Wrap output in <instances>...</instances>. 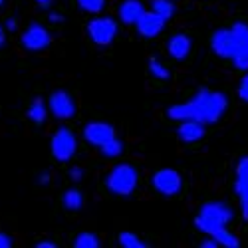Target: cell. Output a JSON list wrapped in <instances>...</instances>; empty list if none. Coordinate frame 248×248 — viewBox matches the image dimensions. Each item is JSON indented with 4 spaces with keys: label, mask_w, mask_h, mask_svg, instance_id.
Masks as SVG:
<instances>
[{
    "label": "cell",
    "mask_w": 248,
    "mask_h": 248,
    "mask_svg": "<svg viewBox=\"0 0 248 248\" xmlns=\"http://www.w3.org/2000/svg\"><path fill=\"white\" fill-rule=\"evenodd\" d=\"M226 109V97L220 92L201 90L189 103H179L167 109V115L177 121L197 119L202 123H215L222 117Z\"/></svg>",
    "instance_id": "cell-1"
},
{
    "label": "cell",
    "mask_w": 248,
    "mask_h": 248,
    "mask_svg": "<svg viewBox=\"0 0 248 248\" xmlns=\"http://www.w3.org/2000/svg\"><path fill=\"white\" fill-rule=\"evenodd\" d=\"M137 187V171L131 165H117L108 177V189L115 195H131Z\"/></svg>",
    "instance_id": "cell-2"
},
{
    "label": "cell",
    "mask_w": 248,
    "mask_h": 248,
    "mask_svg": "<svg viewBox=\"0 0 248 248\" xmlns=\"http://www.w3.org/2000/svg\"><path fill=\"white\" fill-rule=\"evenodd\" d=\"M50 149H52V155L54 159L66 163L74 157L76 149H78V143H76V137L70 129L62 127L58 129L54 135H52V141H50Z\"/></svg>",
    "instance_id": "cell-3"
},
{
    "label": "cell",
    "mask_w": 248,
    "mask_h": 248,
    "mask_svg": "<svg viewBox=\"0 0 248 248\" xmlns=\"http://www.w3.org/2000/svg\"><path fill=\"white\" fill-rule=\"evenodd\" d=\"M88 34H90V38L93 40L95 44L106 46L115 38L117 24H115V20H111V18H95L88 24Z\"/></svg>",
    "instance_id": "cell-4"
},
{
    "label": "cell",
    "mask_w": 248,
    "mask_h": 248,
    "mask_svg": "<svg viewBox=\"0 0 248 248\" xmlns=\"http://www.w3.org/2000/svg\"><path fill=\"white\" fill-rule=\"evenodd\" d=\"M195 224H197V229L199 231H202V232H206V234H211L218 244H222V246H229V248H238L240 246V242H238V238L234 236V234H231L229 231H226V226L224 224H217V222H206V220H202V218H195Z\"/></svg>",
    "instance_id": "cell-5"
},
{
    "label": "cell",
    "mask_w": 248,
    "mask_h": 248,
    "mask_svg": "<svg viewBox=\"0 0 248 248\" xmlns=\"http://www.w3.org/2000/svg\"><path fill=\"white\" fill-rule=\"evenodd\" d=\"M231 30H232L234 44H236V52H234L232 60L238 70H248V26L238 22Z\"/></svg>",
    "instance_id": "cell-6"
},
{
    "label": "cell",
    "mask_w": 248,
    "mask_h": 248,
    "mask_svg": "<svg viewBox=\"0 0 248 248\" xmlns=\"http://www.w3.org/2000/svg\"><path fill=\"white\" fill-rule=\"evenodd\" d=\"M153 187L161 195H177L181 191V175L175 169H161L153 175Z\"/></svg>",
    "instance_id": "cell-7"
},
{
    "label": "cell",
    "mask_w": 248,
    "mask_h": 248,
    "mask_svg": "<svg viewBox=\"0 0 248 248\" xmlns=\"http://www.w3.org/2000/svg\"><path fill=\"white\" fill-rule=\"evenodd\" d=\"M52 38L50 32L42 26V24H30L26 28V32L22 34V44L26 50L30 52H38V50H44L46 46H50Z\"/></svg>",
    "instance_id": "cell-8"
},
{
    "label": "cell",
    "mask_w": 248,
    "mask_h": 248,
    "mask_svg": "<svg viewBox=\"0 0 248 248\" xmlns=\"http://www.w3.org/2000/svg\"><path fill=\"white\" fill-rule=\"evenodd\" d=\"M50 111L58 119H70V117H74L76 106H74V99L70 97V93L64 92V90L54 92L50 95Z\"/></svg>",
    "instance_id": "cell-9"
},
{
    "label": "cell",
    "mask_w": 248,
    "mask_h": 248,
    "mask_svg": "<svg viewBox=\"0 0 248 248\" xmlns=\"http://www.w3.org/2000/svg\"><path fill=\"white\" fill-rule=\"evenodd\" d=\"M84 137L92 143V145L95 147H101L103 143H108L109 139L115 137V131L113 127L109 125V123H103V121H92L86 125L84 129Z\"/></svg>",
    "instance_id": "cell-10"
},
{
    "label": "cell",
    "mask_w": 248,
    "mask_h": 248,
    "mask_svg": "<svg viewBox=\"0 0 248 248\" xmlns=\"http://www.w3.org/2000/svg\"><path fill=\"white\" fill-rule=\"evenodd\" d=\"M211 48L220 58H232L234 52H236L232 30H217L211 38Z\"/></svg>",
    "instance_id": "cell-11"
},
{
    "label": "cell",
    "mask_w": 248,
    "mask_h": 248,
    "mask_svg": "<svg viewBox=\"0 0 248 248\" xmlns=\"http://www.w3.org/2000/svg\"><path fill=\"white\" fill-rule=\"evenodd\" d=\"M135 24H137V30L145 38H155V36H159V32L165 26V18L161 14H157L155 10H149V12L143 10V14L139 16Z\"/></svg>",
    "instance_id": "cell-12"
},
{
    "label": "cell",
    "mask_w": 248,
    "mask_h": 248,
    "mask_svg": "<svg viewBox=\"0 0 248 248\" xmlns=\"http://www.w3.org/2000/svg\"><path fill=\"white\" fill-rule=\"evenodd\" d=\"M199 218H202L206 222H217V224L226 226V222L232 218V211L222 202H206V204H202Z\"/></svg>",
    "instance_id": "cell-13"
},
{
    "label": "cell",
    "mask_w": 248,
    "mask_h": 248,
    "mask_svg": "<svg viewBox=\"0 0 248 248\" xmlns=\"http://www.w3.org/2000/svg\"><path fill=\"white\" fill-rule=\"evenodd\" d=\"M236 193L240 197L242 215L248 218V157H242L236 169Z\"/></svg>",
    "instance_id": "cell-14"
},
{
    "label": "cell",
    "mask_w": 248,
    "mask_h": 248,
    "mask_svg": "<svg viewBox=\"0 0 248 248\" xmlns=\"http://www.w3.org/2000/svg\"><path fill=\"white\" fill-rule=\"evenodd\" d=\"M179 137L185 143H195L204 137V123L197 119H185L179 125Z\"/></svg>",
    "instance_id": "cell-15"
},
{
    "label": "cell",
    "mask_w": 248,
    "mask_h": 248,
    "mask_svg": "<svg viewBox=\"0 0 248 248\" xmlns=\"http://www.w3.org/2000/svg\"><path fill=\"white\" fill-rule=\"evenodd\" d=\"M167 50H169V54L175 60H183V58H187L189 52H191V40L185 36V34H177V36H173L169 40Z\"/></svg>",
    "instance_id": "cell-16"
},
{
    "label": "cell",
    "mask_w": 248,
    "mask_h": 248,
    "mask_svg": "<svg viewBox=\"0 0 248 248\" xmlns=\"http://www.w3.org/2000/svg\"><path fill=\"white\" fill-rule=\"evenodd\" d=\"M141 14H143V6L137 0H125L119 8V18L123 24H135Z\"/></svg>",
    "instance_id": "cell-17"
},
{
    "label": "cell",
    "mask_w": 248,
    "mask_h": 248,
    "mask_svg": "<svg viewBox=\"0 0 248 248\" xmlns=\"http://www.w3.org/2000/svg\"><path fill=\"white\" fill-rule=\"evenodd\" d=\"M26 115H28V119L34 121V123H44L46 117H48V109H46V106H44V101L40 99V97H36V99L30 103Z\"/></svg>",
    "instance_id": "cell-18"
},
{
    "label": "cell",
    "mask_w": 248,
    "mask_h": 248,
    "mask_svg": "<svg viewBox=\"0 0 248 248\" xmlns=\"http://www.w3.org/2000/svg\"><path fill=\"white\" fill-rule=\"evenodd\" d=\"M81 204H84V197L78 189H70L64 193V206L68 211H79Z\"/></svg>",
    "instance_id": "cell-19"
},
{
    "label": "cell",
    "mask_w": 248,
    "mask_h": 248,
    "mask_svg": "<svg viewBox=\"0 0 248 248\" xmlns=\"http://www.w3.org/2000/svg\"><path fill=\"white\" fill-rule=\"evenodd\" d=\"M74 246L76 248H97L99 246V240L92 232H79L76 236V240H74Z\"/></svg>",
    "instance_id": "cell-20"
},
{
    "label": "cell",
    "mask_w": 248,
    "mask_h": 248,
    "mask_svg": "<svg viewBox=\"0 0 248 248\" xmlns=\"http://www.w3.org/2000/svg\"><path fill=\"white\" fill-rule=\"evenodd\" d=\"M99 149H101V153L106 155V157H117V155L123 151V143L113 137V139H109L108 143H103Z\"/></svg>",
    "instance_id": "cell-21"
},
{
    "label": "cell",
    "mask_w": 248,
    "mask_h": 248,
    "mask_svg": "<svg viewBox=\"0 0 248 248\" xmlns=\"http://www.w3.org/2000/svg\"><path fill=\"white\" fill-rule=\"evenodd\" d=\"M153 10L157 14H161L165 20H169L173 16V12H175V6H173L171 0H155V2H153Z\"/></svg>",
    "instance_id": "cell-22"
},
{
    "label": "cell",
    "mask_w": 248,
    "mask_h": 248,
    "mask_svg": "<svg viewBox=\"0 0 248 248\" xmlns=\"http://www.w3.org/2000/svg\"><path fill=\"white\" fill-rule=\"evenodd\" d=\"M119 244L125 248H145V242H141V238L133 232H121L119 234Z\"/></svg>",
    "instance_id": "cell-23"
},
{
    "label": "cell",
    "mask_w": 248,
    "mask_h": 248,
    "mask_svg": "<svg viewBox=\"0 0 248 248\" xmlns=\"http://www.w3.org/2000/svg\"><path fill=\"white\" fill-rule=\"evenodd\" d=\"M78 4L86 12H99L103 4H106V0H78Z\"/></svg>",
    "instance_id": "cell-24"
},
{
    "label": "cell",
    "mask_w": 248,
    "mask_h": 248,
    "mask_svg": "<svg viewBox=\"0 0 248 248\" xmlns=\"http://www.w3.org/2000/svg\"><path fill=\"white\" fill-rule=\"evenodd\" d=\"M149 70H151V74H153L155 78H159V79H167V78H169V70L165 68L159 60H151V62H149Z\"/></svg>",
    "instance_id": "cell-25"
},
{
    "label": "cell",
    "mask_w": 248,
    "mask_h": 248,
    "mask_svg": "<svg viewBox=\"0 0 248 248\" xmlns=\"http://www.w3.org/2000/svg\"><path fill=\"white\" fill-rule=\"evenodd\" d=\"M238 95H240V99H244V101H248V74L242 78V81H240V88H238Z\"/></svg>",
    "instance_id": "cell-26"
},
{
    "label": "cell",
    "mask_w": 248,
    "mask_h": 248,
    "mask_svg": "<svg viewBox=\"0 0 248 248\" xmlns=\"http://www.w3.org/2000/svg\"><path fill=\"white\" fill-rule=\"evenodd\" d=\"M12 246V238L4 232H0V248H10Z\"/></svg>",
    "instance_id": "cell-27"
},
{
    "label": "cell",
    "mask_w": 248,
    "mask_h": 248,
    "mask_svg": "<svg viewBox=\"0 0 248 248\" xmlns=\"http://www.w3.org/2000/svg\"><path fill=\"white\" fill-rule=\"evenodd\" d=\"M81 175H84V171H81L79 167H74V169L70 171V177H72L74 181H79V179H81Z\"/></svg>",
    "instance_id": "cell-28"
},
{
    "label": "cell",
    "mask_w": 248,
    "mask_h": 248,
    "mask_svg": "<svg viewBox=\"0 0 248 248\" xmlns=\"http://www.w3.org/2000/svg\"><path fill=\"white\" fill-rule=\"evenodd\" d=\"M201 246H202V248H217V246H218V242L213 238V240H209V242H202Z\"/></svg>",
    "instance_id": "cell-29"
},
{
    "label": "cell",
    "mask_w": 248,
    "mask_h": 248,
    "mask_svg": "<svg viewBox=\"0 0 248 248\" xmlns=\"http://www.w3.org/2000/svg\"><path fill=\"white\" fill-rule=\"evenodd\" d=\"M38 248H56V244H54V242L44 240V242H38Z\"/></svg>",
    "instance_id": "cell-30"
},
{
    "label": "cell",
    "mask_w": 248,
    "mask_h": 248,
    "mask_svg": "<svg viewBox=\"0 0 248 248\" xmlns=\"http://www.w3.org/2000/svg\"><path fill=\"white\" fill-rule=\"evenodd\" d=\"M36 2H38L40 8H48V6L52 4V0H36Z\"/></svg>",
    "instance_id": "cell-31"
},
{
    "label": "cell",
    "mask_w": 248,
    "mask_h": 248,
    "mask_svg": "<svg viewBox=\"0 0 248 248\" xmlns=\"http://www.w3.org/2000/svg\"><path fill=\"white\" fill-rule=\"evenodd\" d=\"M16 26H18L16 20H8V22H6V28H8V30H16Z\"/></svg>",
    "instance_id": "cell-32"
},
{
    "label": "cell",
    "mask_w": 248,
    "mask_h": 248,
    "mask_svg": "<svg viewBox=\"0 0 248 248\" xmlns=\"http://www.w3.org/2000/svg\"><path fill=\"white\" fill-rule=\"evenodd\" d=\"M50 20H52V22H62V16L54 12V14H50Z\"/></svg>",
    "instance_id": "cell-33"
},
{
    "label": "cell",
    "mask_w": 248,
    "mask_h": 248,
    "mask_svg": "<svg viewBox=\"0 0 248 248\" xmlns=\"http://www.w3.org/2000/svg\"><path fill=\"white\" fill-rule=\"evenodd\" d=\"M4 40H6V36H4V30H2V28H0V48H2V46H4Z\"/></svg>",
    "instance_id": "cell-34"
},
{
    "label": "cell",
    "mask_w": 248,
    "mask_h": 248,
    "mask_svg": "<svg viewBox=\"0 0 248 248\" xmlns=\"http://www.w3.org/2000/svg\"><path fill=\"white\" fill-rule=\"evenodd\" d=\"M40 183H48V175H46V173H44L42 177H40Z\"/></svg>",
    "instance_id": "cell-35"
},
{
    "label": "cell",
    "mask_w": 248,
    "mask_h": 248,
    "mask_svg": "<svg viewBox=\"0 0 248 248\" xmlns=\"http://www.w3.org/2000/svg\"><path fill=\"white\" fill-rule=\"evenodd\" d=\"M2 2H4V0H0V6H2Z\"/></svg>",
    "instance_id": "cell-36"
}]
</instances>
